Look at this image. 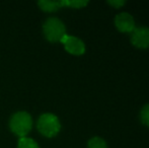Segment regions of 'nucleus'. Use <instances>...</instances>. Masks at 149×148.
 Segmentation results:
<instances>
[{"label": "nucleus", "instance_id": "9d476101", "mask_svg": "<svg viewBox=\"0 0 149 148\" xmlns=\"http://www.w3.org/2000/svg\"><path fill=\"white\" fill-rule=\"evenodd\" d=\"M140 121L146 127H149V104L145 105L140 111Z\"/></svg>", "mask_w": 149, "mask_h": 148}, {"label": "nucleus", "instance_id": "f03ea898", "mask_svg": "<svg viewBox=\"0 0 149 148\" xmlns=\"http://www.w3.org/2000/svg\"><path fill=\"white\" fill-rule=\"evenodd\" d=\"M37 128L43 136L52 138V137H55L59 133L61 125L59 119L55 115L46 113V114H43L39 118L37 123Z\"/></svg>", "mask_w": 149, "mask_h": 148}, {"label": "nucleus", "instance_id": "7ed1b4c3", "mask_svg": "<svg viewBox=\"0 0 149 148\" xmlns=\"http://www.w3.org/2000/svg\"><path fill=\"white\" fill-rule=\"evenodd\" d=\"M43 32L46 39L51 43L61 42L66 36V28L64 24L57 17H50L44 22Z\"/></svg>", "mask_w": 149, "mask_h": 148}, {"label": "nucleus", "instance_id": "1a4fd4ad", "mask_svg": "<svg viewBox=\"0 0 149 148\" xmlns=\"http://www.w3.org/2000/svg\"><path fill=\"white\" fill-rule=\"evenodd\" d=\"M87 148H108V145L100 137H92L87 143Z\"/></svg>", "mask_w": 149, "mask_h": 148}, {"label": "nucleus", "instance_id": "39448f33", "mask_svg": "<svg viewBox=\"0 0 149 148\" xmlns=\"http://www.w3.org/2000/svg\"><path fill=\"white\" fill-rule=\"evenodd\" d=\"M131 43L138 49L145 50L149 48V28H135L131 33Z\"/></svg>", "mask_w": 149, "mask_h": 148}, {"label": "nucleus", "instance_id": "9b49d317", "mask_svg": "<svg viewBox=\"0 0 149 148\" xmlns=\"http://www.w3.org/2000/svg\"><path fill=\"white\" fill-rule=\"evenodd\" d=\"M88 4V1H81V0H72L67 3V6H70L72 8H82Z\"/></svg>", "mask_w": 149, "mask_h": 148}, {"label": "nucleus", "instance_id": "6e6552de", "mask_svg": "<svg viewBox=\"0 0 149 148\" xmlns=\"http://www.w3.org/2000/svg\"><path fill=\"white\" fill-rule=\"evenodd\" d=\"M17 148H39V145L35 140L28 137H22L18 140Z\"/></svg>", "mask_w": 149, "mask_h": 148}, {"label": "nucleus", "instance_id": "20e7f679", "mask_svg": "<svg viewBox=\"0 0 149 148\" xmlns=\"http://www.w3.org/2000/svg\"><path fill=\"white\" fill-rule=\"evenodd\" d=\"M61 43L64 45L65 50L68 53L75 56L83 55L85 52V45L80 39L73 36H65L61 40Z\"/></svg>", "mask_w": 149, "mask_h": 148}, {"label": "nucleus", "instance_id": "0eeeda50", "mask_svg": "<svg viewBox=\"0 0 149 148\" xmlns=\"http://www.w3.org/2000/svg\"><path fill=\"white\" fill-rule=\"evenodd\" d=\"M68 0H41L39 1V6L42 10L46 12H54L57 11L59 8L67 6Z\"/></svg>", "mask_w": 149, "mask_h": 148}, {"label": "nucleus", "instance_id": "f8f14e48", "mask_svg": "<svg viewBox=\"0 0 149 148\" xmlns=\"http://www.w3.org/2000/svg\"><path fill=\"white\" fill-rule=\"evenodd\" d=\"M126 2L123 0H114V1H108V4H110L111 6L115 8H121L123 5H125Z\"/></svg>", "mask_w": 149, "mask_h": 148}, {"label": "nucleus", "instance_id": "f257e3e1", "mask_svg": "<svg viewBox=\"0 0 149 148\" xmlns=\"http://www.w3.org/2000/svg\"><path fill=\"white\" fill-rule=\"evenodd\" d=\"M9 127L10 130L20 138L26 137L33 127L31 115L26 112H17L13 114L9 121Z\"/></svg>", "mask_w": 149, "mask_h": 148}, {"label": "nucleus", "instance_id": "423d86ee", "mask_svg": "<svg viewBox=\"0 0 149 148\" xmlns=\"http://www.w3.org/2000/svg\"><path fill=\"white\" fill-rule=\"evenodd\" d=\"M115 26L121 33H132L135 28V20L128 12H122L115 17Z\"/></svg>", "mask_w": 149, "mask_h": 148}]
</instances>
